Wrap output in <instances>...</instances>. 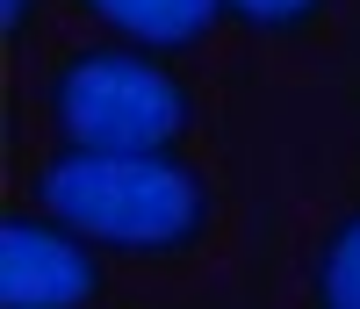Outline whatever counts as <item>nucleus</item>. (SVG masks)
Masks as SVG:
<instances>
[{"label":"nucleus","instance_id":"f257e3e1","mask_svg":"<svg viewBox=\"0 0 360 309\" xmlns=\"http://www.w3.org/2000/svg\"><path fill=\"white\" fill-rule=\"evenodd\" d=\"M37 202L58 223H72L86 244L144 252V259L195 252L209 237V216H217V195L188 159H173V151H86V144H65L37 166Z\"/></svg>","mask_w":360,"mask_h":309},{"label":"nucleus","instance_id":"f03ea898","mask_svg":"<svg viewBox=\"0 0 360 309\" xmlns=\"http://www.w3.org/2000/svg\"><path fill=\"white\" fill-rule=\"evenodd\" d=\"M51 122L86 151H173L195 122V94L152 51L86 44L51 72Z\"/></svg>","mask_w":360,"mask_h":309},{"label":"nucleus","instance_id":"7ed1b4c3","mask_svg":"<svg viewBox=\"0 0 360 309\" xmlns=\"http://www.w3.org/2000/svg\"><path fill=\"white\" fill-rule=\"evenodd\" d=\"M101 244H86L58 216L15 209L0 223V309H94L101 302Z\"/></svg>","mask_w":360,"mask_h":309},{"label":"nucleus","instance_id":"20e7f679","mask_svg":"<svg viewBox=\"0 0 360 309\" xmlns=\"http://www.w3.org/2000/svg\"><path fill=\"white\" fill-rule=\"evenodd\" d=\"M79 8H94L108 29H123L144 51H188L217 29L224 0H79Z\"/></svg>","mask_w":360,"mask_h":309},{"label":"nucleus","instance_id":"39448f33","mask_svg":"<svg viewBox=\"0 0 360 309\" xmlns=\"http://www.w3.org/2000/svg\"><path fill=\"white\" fill-rule=\"evenodd\" d=\"M310 302L317 309H360V209H346L317 244L310 266Z\"/></svg>","mask_w":360,"mask_h":309},{"label":"nucleus","instance_id":"423d86ee","mask_svg":"<svg viewBox=\"0 0 360 309\" xmlns=\"http://www.w3.org/2000/svg\"><path fill=\"white\" fill-rule=\"evenodd\" d=\"M224 15L252 22V29H303L324 15V0H224Z\"/></svg>","mask_w":360,"mask_h":309},{"label":"nucleus","instance_id":"0eeeda50","mask_svg":"<svg viewBox=\"0 0 360 309\" xmlns=\"http://www.w3.org/2000/svg\"><path fill=\"white\" fill-rule=\"evenodd\" d=\"M29 15H37V0H0V22H8V37H22Z\"/></svg>","mask_w":360,"mask_h":309}]
</instances>
